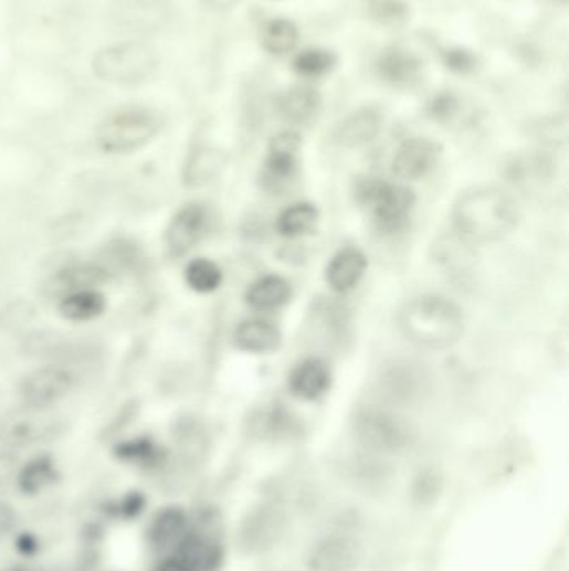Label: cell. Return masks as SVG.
Returning a JSON list of instances; mask_svg holds the SVG:
<instances>
[{"label": "cell", "mask_w": 569, "mask_h": 571, "mask_svg": "<svg viewBox=\"0 0 569 571\" xmlns=\"http://www.w3.org/2000/svg\"><path fill=\"white\" fill-rule=\"evenodd\" d=\"M74 77L51 61L22 57L9 68L4 96L12 109L32 119H49L64 113L75 99Z\"/></svg>", "instance_id": "cell-1"}, {"label": "cell", "mask_w": 569, "mask_h": 571, "mask_svg": "<svg viewBox=\"0 0 569 571\" xmlns=\"http://www.w3.org/2000/svg\"><path fill=\"white\" fill-rule=\"evenodd\" d=\"M454 231L470 243L486 244L505 240L519 223L515 199L495 186L464 191L453 205Z\"/></svg>", "instance_id": "cell-2"}, {"label": "cell", "mask_w": 569, "mask_h": 571, "mask_svg": "<svg viewBox=\"0 0 569 571\" xmlns=\"http://www.w3.org/2000/svg\"><path fill=\"white\" fill-rule=\"evenodd\" d=\"M463 309L440 295H424L405 303L398 313V328L408 341L421 349L443 351L464 335Z\"/></svg>", "instance_id": "cell-3"}, {"label": "cell", "mask_w": 569, "mask_h": 571, "mask_svg": "<svg viewBox=\"0 0 569 571\" xmlns=\"http://www.w3.org/2000/svg\"><path fill=\"white\" fill-rule=\"evenodd\" d=\"M89 67L99 83L134 89L146 86L159 73V49L154 41L117 38L94 52Z\"/></svg>", "instance_id": "cell-4"}, {"label": "cell", "mask_w": 569, "mask_h": 571, "mask_svg": "<svg viewBox=\"0 0 569 571\" xmlns=\"http://www.w3.org/2000/svg\"><path fill=\"white\" fill-rule=\"evenodd\" d=\"M166 119L147 104L114 107L94 129V145L104 155H133L149 146L165 129Z\"/></svg>", "instance_id": "cell-5"}, {"label": "cell", "mask_w": 569, "mask_h": 571, "mask_svg": "<svg viewBox=\"0 0 569 571\" xmlns=\"http://www.w3.org/2000/svg\"><path fill=\"white\" fill-rule=\"evenodd\" d=\"M107 24L117 38L154 41L175 21L172 0H110Z\"/></svg>", "instance_id": "cell-6"}, {"label": "cell", "mask_w": 569, "mask_h": 571, "mask_svg": "<svg viewBox=\"0 0 569 571\" xmlns=\"http://www.w3.org/2000/svg\"><path fill=\"white\" fill-rule=\"evenodd\" d=\"M352 433L366 452L394 455L413 442V430L404 417L384 406H365L356 411Z\"/></svg>", "instance_id": "cell-7"}, {"label": "cell", "mask_w": 569, "mask_h": 571, "mask_svg": "<svg viewBox=\"0 0 569 571\" xmlns=\"http://www.w3.org/2000/svg\"><path fill=\"white\" fill-rule=\"evenodd\" d=\"M48 168L44 151L28 137L0 130V192H18L38 184Z\"/></svg>", "instance_id": "cell-8"}, {"label": "cell", "mask_w": 569, "mask_h": 571, "mask_svg": "<svg viewBox=\"0 0 569 571\" xmlns=\"http://www.w3.org/2000/svg\"><path fill=\"white\" fill-rule=\"evenodd\" d=\"M356 198L362 208L371 212L379 230L386 233L402 230L417 204L411 189L376 178L362 179L356 186Z\"/></svg>", "instance_id": "cell-9"}, {"label": "cell", "mask_w": 569, "mask_h": 571, "mask_svg": "<svg viewBox=\"0 0 569 571\" xmlns=\"http://www.w3.org/2000/svg\"><path fill=\"white\" fill-rule=\"evenodd\" d=\"M61 430V417L52 408L21 406L0 417V442L11 446H29L48 442Z\"/></svg>", "instance_id": "cell-10"}, {"label": "cell", "mask_w": 569, "mask_h": 571, "mask_svg": "<svg viewBox=\"0 0 569 571\" xmlns=\"http://www.w3.org/2000/svg\"><path fill=\"white\" fill-rule=\"evenodd\" d=\"M75 384V374L69 368L48 364L22 378L18 394L21 404L35 408H54L64 400Z\"/></svg>", "instance_id": "cell-11"}, {"label": "cell", "mask_w": 569, "mask_h": 571, "mask_svg": "<svg viewBox=\"0 0 569 571\" xmlns=\"http://www.w3.org/2000/svg\"><path fill=\"white\" fill-rule=\"evenodd\" d=\"M211 212L201 202H191L176 212L165 231V246L172 260L188 256L211 230Z\"/></svg>", "instance_id": "cell-12"}, {"label": "cell", "mask_w": 569, "mask_h": 571, "mask_svg": "<svg viewBox=\"0 0 569 571\" xmlns=\"http://www.w3.org/2000/svg\"><path fill=\"white\" fill-rule=\"evenodd\" d=\"M428 374L420 364L410 361H396L381 371L378 391L386 403L404 406L421 400L428 391Z\"/></svg>", "instance_id": "cell-13"}, {"label": "cell", "mask_w": 569, "mask_h": 571, "mask_svg": "<svg viewBox=\"0 0 569 571\" xmlns=\"http://www.w3.org/2000/svg\"><path fill=\"white\" fill-rule=\"evenodd\" d=\"M113 273L109 267L99 263H78L71 266L62 267L55 271L44 286L42 293L49 299L64 298L75 292H84V289H101L104 284L109 283Z\"/></svg>", "instance_id": "cell-14"}, {"label": "cell", "mask_w": 569, "mask_h": 571, "mask_svg": "<svg viewBox=\"0 0 569 571\" xmlns=\"http://www.w3.org/2000/svg\"><path fill=\"white\" fill-rule=\"evenodd\" d=\"M361 544L349 535H329L314 544L307 557L309 571H355L361 561Z\"/></svg>", "instance_id": "cell-15"}, {"label": "cell", "mask_w": 569, "mask_h": 571, "mask_svg": "<svg viewBox=\"0 0 569 571\" xmlns=\"http://www.w3.org/2000/svg\"><path fill=\"white\" fill-rule=\"evenodd\" d=\"M441 148L426 137H411L396 149L391 169L402 181H418L426 178L438 166Z\"/></svg>", "instance_id": "cell-16"}, {"label": "cell", "mask_w": 569, "mask_h": 571, "mask_svg": "<svg viewBox=\"0 0 569 571\" xmlns=\"http://www.w3.org/2000/svg\"><path fill=\"white\" fill-rule=\"evenodd\" d=\"M384 117L378 107H361L346 116L335 129V142L341 148L355 149L369 145L381 133Z\"/></svg>", "instance_id": "cell-17"}, {"label": "cell", "mask_w": 569, "mask_h": 571, "mask_svg": "<svg viewBox=\"0 0 569 571\" xmlns=\"http://www.w3.org/2000/svg\"><path fill=\"white\" fill-rule=\"evenodd\" d=\"M287 387L297 400H319L331 387V370L320 358H306L291 371Z\"/></svg>", "instance_id": "cell-18"}, {"label": "cell", "mask_w": 569, "mask_h": 571, "mask_svg": "<svg viewBox=\"0 0 569 571\" xmlns=\"http://www.w3.org/2000/svg\"><path fill=\"white\" fill-rule=\"evenodd\" d=\"M378 76L392 87H411L421 80L423 61L404 49H386L376 62Z\"/></svg>", "instance_id": "cell-19"}, {"label": "cell", "mask_w": 569, "mask_h": 571, "mask_svg": "<svg viewBox=\"0 0 569 571\" xmlns=\"http://www.w3.org/2000/svg\"><path fill=\"white\" fill-rule=\"evenodd\" d=\"M232 342L241 351L267 355V352L280 349L283 335L274 322L267 321V319L253 318L239 322L238 328L234 329V335H232Z\"/></svg>", "instance_id": "cell-20"}, {"label": "cell", "mask_w": 569, "mask_h": 571, "mask_svg": "<svg viewBox=\"0 0 569 571\" xmlns=\"http://www.w3.org/2000/svg\"><path fill=\"white\" fill-rule=\"evenodd\" d=\"M368 269V257L358 247L339 251L326 267V281L336 293H348L358 286Z\"/></svg>", "instance_id": "cell-21"}, {"label": "cell", "mask_w": 569, "mask_h": 571, "mask_svg": "<svg viewBox=\"0 0 569 571\" xmlns=\"http://www.w3.org/2000/svg\"><path fill=\"white\" fill-rule=\"evenodd\" d=\"M225 165L228 158L221 149L212 146L196 148L182 166V182L191 189L204 188L222 175Z\"/></svg>", "instance_id": "cell-22"}, {"label": "cell", "mask_w": 569, "mask_h": 571, "mask_svg": "<svg viewBox=\"0 0 569 571\" xmlns=\"http://www.w3.org/2000/svg\"><path fill=\"white\" fill-rule=\"evenodd\" d=\"M301 136L294 130H284L273 137L267 151L266 172L271 181H287L297 169Z\"/></svg>", "instance_id": "cell-23"}, {"label": "cell", "mask_w": 569, "mask_h": 571, "mask_svg": "<svg viewBox=\"0 0 569 571\" xmlns=\"http://www.w3.org/2000/svg\"><path fill=\"white\" fill-rule=\"evenodd\" d=\"M107 298L101 289L71 293L57 302V315L69 322H91L106 313Z\"/></svg>", "instance_id": "cell-24"}, {"label": "cell", "mask_w": 569, "mask_h": 571, "mask_svg": "<svg viewBox=\"0 0 569 571\" xmlns=\"http://www.w3.org/2000/svg\"><path fill=\"white\" fill-rule=\"evenodd\" d=\"M293 298L289 281L277 274H267L251 284L246 293V303L257 311H274L283 308Z\"/></svg>", "instance_id": "cell-25"}, {"label": "cell", "mask_w": 569, "mask_h": 571, "mask_svg": "<svg viewBox=\"0 0 569 571\" xmlns=\"http://www.w3.org/2000/svg\"><path fill=\"white\" fill-rule=\"evenodd\" d=\"M323 99L316 89L309 86H297L281 94L277 110L284 119L293 124H307L316 119Z\"/></svg>", "instance_id": "cell-26"}, {"label": "cell", "mask_w": 569, "mask_h": 571, "mask_svg": "<svg viewBox=\"0 0 569 571\" xmlns=\"http://www.w3.org/2000/svg\"><path fill=\"white\" fill-rule=\"evenodd\" d=\"M186 527H188V521L182 511L175 510V508L160 511L149 528L150 544L160 550L175 547V544L178 547L179 541L185 538Z\"/></svg>", "instance_id": "cell-27"}, {"label": "cell", "mask_w": 569, "mask_h": 571, "mask_svg": "<svg viewBox=\"0 0 569 571\" xmlns=\"http://www.w3.org/2000/svg\"><path fill=\"white\" fill-rule=\"evenodd\" d=\"M319 220V211L310 202H296L281 212L276 221L277 233L286 237H299L310 233Z\"/></svg>", "instance_id": "cell-28"}, {"label": "cell", "mask_w": 569, "mask_h": 571, "mask_svg": "<svg viewBox=\"0 0 569 571\" xmlns=\"http://www.w3.org/2000/svg\"><path fill=\"white\" fill-rule=\"evenodd\" d=\"M261 44L270 54H289L299 44V29L289 19H271L261 31Z\"/></svg>", "instance_id": "cell-29"}, {"label": "cell", "mask_w": 569, "mask_h": 571, "mask_svg": "<svg viewBox=\"0 0 569 571\" xmlns=\"http://www.w3.org/2000/svg\"><path fill=\"white\" fill-rule=\"evenodd\" d=\"M222 279H224V274H222L221 267L208 257H196V260L189 261L185 269L186 284L189 289L199 295L218 292L221 288Z\"/></svg>", "instance_id": "cell-30"}, {"label": "cell", "mask_w": 569, "mask_h": 571, "mask_svg": "<svg viewBox=\"0 0 569 571\" xmlns=\"http://www.w3.org/2000/svg\"><path fill=\"white\" fill-rule=\"evenodd\" d=\"M338 65V55L328 49H306L294 57L293 71L306 80L328 76Z\"/></svg>", "instance_id": "cell-31"}, {"label": "cell", "mask_w": 569, "mask_h": 571, "mask_svg": "<svg viewBox=\"0 0 569 571\" xmlns=\"http://www.w3.org/2000/svg\"><path fill=\"white\" fill-rule=\"evenodd\" d=\"M55 478H57V472H55L54 463L48 456H41V458L32 459L19 472V488L28 495H34L52 485Z\"/></svg>", "instance_id": "cell-32"}, {"label": "cell", "mask_w": 569, "mask_h": 571, "mask_svg": "<svg viewBox=\"0 0 569 571\" xmlns=\"http://www.w3.org/2000/svg\"><path fill=\"white\" fill-rule=\"evenodd\" d=\"M283 518L280 517L276 510L264 508L260 514H256L254 520H250V528H247L246 537L247 544H254L256 548L266 547L280 531V524Z\"/></svg>", "instance_id": "cell-33"}, {"label": "cell", "mask_w": 569, "mask_h": 571, "mask_svg": "<svg viewBox=\"0 0 569 571\" xmlns=\"http://www.w3.org/2000/svg\"><path fill=\"white\" fill-rule=\"evenodd\" d=\"M369 15L384 28H399L410 19V6L405 0H369Z\"/></svg>", "instance_id": "cell-34"}, {"label": "cell", "mask_w": 569, "mask_h": 571, "mask_svg": "<svg viewBox=\"0 0 569 571\" xmlns=\"http://www.w3.org/2000/svg\"><path fill=\"white\" fill-rule=\"evenodd\" d=\"M117 455H119V458L126 459V462L137 463V465L143 466H154L160 463L165 453L152 440L137 438L117 446Z\"/></svg>", "instance_id": "cell-35"}, {"label": "cell", "mask_w": 569, "mask_h": 571, "mask_svg": "<svg viewBox=\"0 0 569 571\" xmlns=\"http://www.w3.org/2000/svg\"><path fill=\"white\" fill-rule=\"evenodd\" d=\"M443 64L451 73L467 76V74L476 73V68L480 67V59L470 49L451 47L443 52Z\"/></svg>", "instance_id": "cell-36"}, {"label": "cell", "mask_w": 569, "mask_h": 571, "mask_svg": "<svg viewBox=\"0 0 569 571\" xmlns=\"http://www.w3.org/2000/svg\"><path fill=\"white\" fill-rule=\"evenodd\" d=\"M460 99L453 93H440L428 104V114L438 123H450L460 113Z\"/></svg>", "instance_id": "cell-37"}, {"label": "cell", "mask_w": 569, "mask_h": 571, "mask_svg": "<svg viewBox=\"0 0 569 571\" xmlns=\"http://www.w3.org/2000/svg\"><path fill=\"white\" fill-rule=\"evenodd\" d=\"M15 475V462L12 456L0 455V491L11 483Z\"/></svg>", "instance_id": "cell-38"}, {"label": "cell", "mask_w": 569, "mask_h": 571, "mask_svg": "<svg viewBox=\"0 0 569 571\" xmlns=\"http://www.w3.org/2000/svg\"><path fill=\"white\" fill-rule=\"evenodd\" d=\"M143 496H127V498L123 501V508H120V514L126 515V517H134V515L139 514V510H143Z\"/></svg>", "instance_id": "cell-39"}, {"label": "cell", "mask_w": 569, "mask_h": 571, "mask_svg": "<svg viewBox=\"0 0 569 571\" xmlns=\"http://www.w3.org/2000/svg\"><path fill=\"white\" fill-rule=\"evenodd\" d=\"M15 524V515L8 505L0 504V535L8 533Z\"/></svg>", "instance_id": "cell-40"}, {"label": "cell", "mask_w": 569, "mask_h": 571, "mask_svg": "<svg viewBox=\"0 0 569 571\" xmlns=\"http://www.w3.org/2000/svg\"><path fill=\"white\" fill-rule=\"evenodd\" d=\"M156 571H194V568L189 567L181 558L172 557L166 560L165 563L159 564Z\"/></svg>", "instance_id": "cell-41"}, {"label": "cell", "mask_w": 569, "mask_h": 571, "mask_svg": "<svg viewBox=\"0 0 569 571\" xmlns=\"http://www.w3.org/2000/svg\"><path fill=\"white\" fill-rule=\"evenodd\" d=\"M202 2H204L206 8L211 9V11L224 12L231 11L241 0H202Z\"/></svg>", "instance_id": "cell-42"}, {"label": "cell", "mask_w": 569, "mask_h": 571, "mask_svg": "<svg viewBox=\"0 0 569 571\" xmlns=\"http://www.w3.org/2000/svg\"><path fill=\"white\" fill-rule=\"evenodd\" d=\"M19 550L25 551V553H31V551H34L35 550L34 538L29 537V535H25V537H22L21 540H19Z\"/></svg>", "instance_id": "cell-43"}]
</instances>
